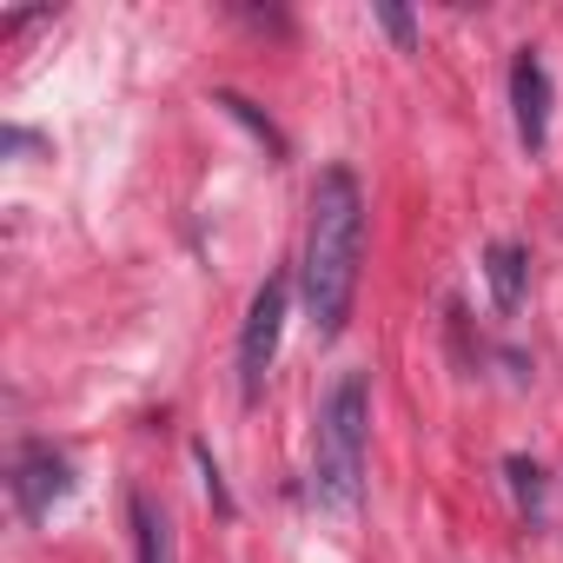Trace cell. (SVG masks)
I'll use <instances>...</instances> for the list:
<instances>
[{
    "mask_svg": "<svg viewBox=\"0 0 563 563\" xmlns=\"http://www.w3.org/2000/svg\"><path fill=\"white\" fill-rule=\"evenodd\" d=\"M358 258H365V192L352 179V166H325L312 186V219H306V312L319 325V339H339L358 299Z\"/></svg>",
    "mask_w": 563,
    "mask_h": 563,
    "instance_id": "obj_1",
    "label": "cell"
},
{
    "mask_svg": "<svg viewBox=\"0 0 563 563\" xmlns=\"http://www.w3.org/2000/svg\"><path fill=\"white\" fill-rule=\"evenodd\" d=\"M365 431H372V391L358 372H345L319 405V457H312V497L325 510H358L365 490Z\"/></svg>",
    "mask_w": 563,
    "mask_h": 563,
    "instance_id": "obj_2",
    "label": "cell"
},
{
    "mask_svg": "<svg viewBox=\"0 0 563 563\" xmlns=\"http://www.w3.org/2000/svg\"><path fill=\"white\" fill-rule=\"evenodd\" d=\"M286 306H292V278L286 272H265V286L252 292L245 332H239V391L258 398L272 358H278V332H286Z\"/></svg>",
    "mask_w": 563,
    "mask_h": 563,
    "instance_id": "obj_3",
    "label": "cell"
},
{
    "mask_svg": "<svg viewBox=\"0 0 563 563\" xmlns=\"http://www.w3.org/2000/svg\"><path fill=\"white\" fill-rule=\"evenodd\" d=\"M510 107H517V140L530 153H543V140H550V74H543L537 47H523L510 60Z\"/></svg>",
    "mask_w": 563,
    "mask_h": 563,
    "instance_id": "obj_4",
    "label": "cell"
},
{
    "mask_svg": "<svg viewBox=\"0 0 563 563\" xmlns=\"http://www.w3.org/2000/svg\"><path fill=\"white\" fill-rule=\"evenodd\" d=\"M67 490H74L67 457H60L54 444H27V451H21V464H14V497H21V510L41 523V517H47Z\"/></svg>",
    "mask_w": 563,
    "mask_h": 563,
    "instance_id": "obj_5",
    "label": "cell"
},
{
    "mask_svg": "<svg viewBox=\"0 0 563 563\" xmlns=\"http://www.w3.org/2000/svg\"><path fill=\"white\" fill-rule=\"evenodd\" d=\"M484 278H490L497 312H517V306H523V286H530V252L510 245V239H497V245L484 252Z\"/></svg>",
    "mask_w": 563,
    "mask_h": 563,
    "instance_id": "obj_6",
    "label": "cell"
},
{
    "mask_svg": "<svg viewBox=\"0 0 563 563\" xmlns=\"http://www.w3.org/2000/svg\"><path fill=\"white\" fill-rule=\"evenodd\" d=\"M133 556L140 563H179V543H173V523L153 497L133 490Z\"/></svg>",
    "mask_w": 563,
    "mask_h": 563,
    "instance_id": "obj_7",
    "label": "cell"
},
{
    "mask_svg": "<svg viewBox=\"0 0 563 563\" xmlns=\"http://www.w3.org/2000/svg\"><path fill=\"white\" fill-rule=\"evenodd\" d=\"M219 107H225L232 120H245V126H252V133H258V140H265L272 153H286V140L272 133V120H258V113H252V100H239V93H219Z\"/></svg>",
    "mask_w": 563,
    "mask_h": 563,
    "instance_id": "obj_8",
    "label": "cell"
},
{
    "mask_svg": "<svg viewBox=\"0 0 563 563\" xmlns=\"http://www.w3.org/2000/svg\"><path fill=\"white\" fill-rule=\"evenodd\" d=\"M192 457H199V471H206V497H212V510H219V517H232V490H225V477H219L212 451H192Z\"/></svg>",
    "mask_w": 563,
    "mask_h": 563,
    "instance_id": "obj_9",
    "label": "cell"
},
{
    "mask_svg": "<svg viewBox=\"0 0 563 563\" xmlns=\"http://www.w3.org/2000/svg\"><path fill=\"white\" fill-rule=\"evenodd\" d=\"M510 484H517V497H523V504H537V497H543V471H537L530 457H510Z\"/></svg>",
    "mask_w": 563,
    "mask_h": 563,
    "instance_id": "obj_10",
    "label": "cell"
},
{
    "mask_svg": "<svg viewBox=\"0 0 563 563\" xmlns=\"http://www.w3.org/2000/svg\"><path fill=\"white\" fill-rule=\"evenodd\" d=\"M378 21H385V34H391L398 47H411V41H418V21H411L405 8H391V0H385V8H378Z\"/></svg>",
    "mask_w": 563,
    "mask_h": 563,
    "instance_id": "obj_11",
    "label": "cell"
}]
</instances>
